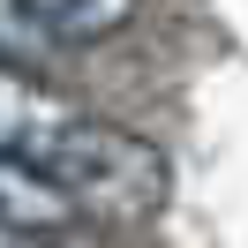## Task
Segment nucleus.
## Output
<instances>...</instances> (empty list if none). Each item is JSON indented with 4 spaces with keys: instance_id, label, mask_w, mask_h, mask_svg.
<instances>
[{
    "instance_id": "1",
    "label": "nucleus",
    "mask_w": 248,
    "mask_h": 248,
    "mask_svg": "<svg viewBox=\"0 0 248 248\" xmlns=\"http://www.w3.org/2000/svg\"><path fill=\"white\" fill-rule=\"evenodd\" d=\"M31 166L46 173L83 218H106V226H143V218H158L166 211V188H173V166H166V151H158L151 136L113 128V121H76V113L31 151Z\"/></svg>"
},
{
    "instance_id": "2",
    "label": "nucleus",
    "mask_w": 248,
    "mask_h": 248,
    "mask_svg": "<svg viewBox=\"0 0 248 248\" xmlns=\"http://www.w3.org/2000/svg\"><path fill=\"white\" fill-rule=\"evenodd\" d=\"M0 226L23 233V241H38V233L76 226V203H68L31 158H8V151H0Z\"/></svg>"
},
{
    "instance_id": "3",
    "label": "nucleus",
    "mask_w": 248,
    "mask_h": 248,
    "mask_svg": "<svg viewBox=\"0 0 248 248\" xmlns=\"http://www.w3.org/2000/svg\"><path fill=\"white\" fill-rule=\"evenodd\" d=\"M31 23L53 38V53H83V46H106L136 23L143 0H23Z\"/></svg>"
},
{
    "instance_id": "4",
    "label": "nucleus",
    "mask_w": 248,
    "mask_h": 248,
    "mask_svg": "<svg viewBox=\"0 0 248 248\" xmlns=\"http://www.w3.org/2000/svg\"><path fill=\"white\" fill-rule=\"evenodd\" d=\"M61 121H68V106L31 76V68H0V151L8 158H31Z\"/></svg>"
},
{
    "instance_id": "5",
    "label": "nucleus",
    "mask_w": 248,
    "mask_h": 248,
    "mask_svg": "<svg viewBox=\"0 0 248 248\" xmlns=\"http://www.w3.org/2000/svg\"><path fill=\"white\" fill-rule=\"evenodd\" d=\"M38 61H53V38L31 23L23 0H0V68H38Z\"/></svg>"
},
{
    "instance_id": "6",
    "label": "nucleus",
    "mask_w": 248,
    "mask_h": 248,
    "mask_svg": "<svg viewBox=\"0 0 248 248\" xmlns=\"http://www.w3.org/2000/svg\"><path fill=\"white\" fill-rule=\"evenodd\" d=\"M0 248H23V233H8V226H0Z\"/></svg>"
}]
</instances>
